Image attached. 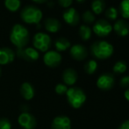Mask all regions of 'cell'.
Returning a JSON list of instances; mask_svg holds the SVG:
<instances>
[{
	"label": "cell",
	"instance_id": "obj_1",
	"mask_svg": "<svg viewBox=\"0 0 129 129\" xmlns=\"http://www.w3.org/2000/svg\"><path fill=\"white\" fill-rule=\"evenodd\" d=\"M30 40V33L26 26L21 24H15L10 33V41L18 49L26 48Z\"/></svg>",
	"mask_w": 129,
	"mask_h": 129
},
{
	"label": "cell",
	"instance_id": "obj_2",
	"mask_svg": "<svg viewBox=\"0 0 129 129\" xmlns=\"http://www.w3.org/2000/svg\"><path fill=\"white\" fill-rule=\"evenodd\" d=\"M20 19L23 22L29 25H38L41 21L43 13L39 7L35 5H26L20 11Z\"/></svg>",
	"mask_w": 129,
	"mask_h": 129
},
{
	"label": "cell",
	"instance_id": "obj_3",
	"mask_svg": "<svg viewBox=\"0 0 129 129\" xmlns=\"http://www.w3.org/2000/svg\"><path fill=\"white\" fill-rule=\"evenodd\" d=\"M114 48L111 43L105 41H98L90 46V53L99 60H106L112 55Z\"/></svg>",
	"mask_w": 129,
	"mask_h": 129
},
{
	"label": "cell",
	"instance_id": "obj_4",
	"mask_svg": "<svg viewBox=\"0 0 129 129\" xmlns=\"http://www.w3.org/2000/svg\"><path fill=\"white\" fill-rule=\"evenodd\" d=\"M66 98L69 105L74 109H79L86 101V94L79 87H70L66 92Z\"/></svg>",
	"mask_w": 129,
	"mask_h": 129
},
{
	"label": "cell",
	"instance_id": "obj_5",
	"mask_svg": "<svg viewBox=\"0 0 129 129\" xmlns=\"http://www.w3.org/2000/svg\"><path fill=\"white\" fill-rule=\"evenodd\" d=\"M52 45V39L50 35L45 33H37L33 38V46L36 50L46 53Z\"/></svg>",
	"mask_w": 129,
	"mask_h": 129
},
{
	"label": "cell",
	"instance_id": "obj_6",
	"mask_svg": "<svg viewBox=\"0 0 129 129\" xmlns=\"http://www.w3.org/2000/svg\"><path fill=\"white\" fill-rule=\"evenodd\" d=\"M92 31L99 37H105L112 33V26L110 24L108 20L101 19L96 21V23L93 26V28H92Z\"/></svg>",
	"mask_w": 129,
	"mask_h": 129
},
{
	"label": "cell",
	"instance_id": "obj_7",
	"mask_svg": "<svg viewBox=\"0 0 129 129\" xmlns=\"http://www.w3.org/2000/svg\"><path fill=\"white\" fill-rule=\"evenodd\" d=\"M115 84V78L114 76L111 73H103L98 77L97 80V86L101 90H110L113 88Z\"/></svg>",
	"mask_w": 129,
	"mask_h": 129
},
{
	"label": "cell",
	"instance_id": "obj_8",
	"mask_svg": "<svg viewBox=\"0 0 129 129\" xmlns=\"http://www.w3.org/2000/svg\"><path fill=\"white\" fill-rule=\"evenodd\" d=\"M61 54L55 50H48L43 56V61L45 65L49 68H56L61 63Z\"/></svg>",
	"mask_w": 129,
	"mask_h": 129
},
{
	"label": "cell",
	"instance_id": "obj_9",
	"mask_svg": "<svg viewBox=\"0 0 129 129\" xmlns=\"http://www.w3.org/2000/svg\"><path fill=\"white\" fill-rule=\"evenodd\" d=\"M17 55L19 58L25 60L26 61H30V62H34V61H37L40 57L39 51L36 50L34 47H26V48H19L16 52Z\"/></svg>",
	"mask_w": 129,
	"mask_h": 129
},
{
	"label": "cell",
	"instance_id": "obj_10",
	"mask_svg": "<svg viewBox=\"0 0 129 129\" xmlns=\"http://www.w3.org/2000/svg\"><path fill=\"white\" fill-rule=\"evenodd\" d=\"M18 122L23 129H34L37 126L35 117L29 112H21L18 118Z\"/></svg>",
	"mask_w": 129,
	"mask_h": 129
},
{
	"label": "cell",
	"instance_id": "obj_11",
	"mask_svg": "<svg viewBox=\"0 0 129 129\" xmlns=\"http://www.w3.org/2000/svg\"><path fill=\"white\" fill-rule=\"evenodd\" d=\"M62 19L68 25L71 26H76L80 21V15L75 8L70 7L63 12Z\"/></svg>",
	"mask_w": 129,
	"mask_h": 129
},
{
	"label": "cell",
	"instance_id": "obj_12",
	"mask_svg": "<svg viewBox=\"0 0 129 129\" xmlns=\"http://www.w3.org/2000/svg\"><path fill=\"white\" fill-rule=\"evenodd\" d=\"M70 54L76 61H83L88 55V50L83 45L75 44L70 47Z\"/></svg>",
	"mask_w": 129,
	"mask_h": 129
},
{
	"label": "cell",
	"instance_id": "obj_13",
	"mask_svg": "<svg viewBox=\"0 0 129 129\" xmlns=\"http://www.w3.org/2000/svg\"><path fill=\"white\" fill-rule=\"evenodd\" d=\"M51 129H71V120L66 115H58L53 119Z\"/></svg>",
	"mask_w": 129,
	"mask_h": 129
},
{
	"label": "cell",
	"instance_id": "obj_14",
	"mask_svg": "<svg viewBox=\"0 0 129 129\" xmlns=\"http://www.w3.org/2000/svg\"><path fill=\"white\" fill-rule=\"evenodd\" d=\"M61 78H62L63 83L65 85H67V86H73L77 81V72L74 69L68 68L63 70Z\"/></svg>",
	"mask_w": 129,
	"mask_h": 129
},
{
	"label": "cell",
	"instance_id": "obj_15",
	"mask_svg": "<svg viewBox=\"0 0 129 129\" xmlns=\"http://www.w3.org/2000/svg\"><path fill=\"white\" fill-rule=\"evenodd\" d=\"M15 59V52L10 48H0V65H7L12 63Z\"/></svg>",
	"mask_w": 129,
	"mask_h": 129
},
{
	"label": "cell",
	"instance_id": "obj_16",
	"mask_svg": "<svg viewBox=\"0 0 129 129\" xmlns=\"http://www.w3.org/2000/svg\"><path fill=\"white\" fill-rule=\"evenodd\" d=\"M112 30L121 37H126L129 34V24L124 19H118L112 26Z\"/></svg>",
	"mask_w": 129,
	"mask_h": 129
},
{
	"label": "cell",
	"instance_id": "obj_17",
	"mask_svg": "<svg viewBox=\"0 0 129 129\" xmlns=\"http://www.w3.org/2000/svg\"><path fill=\"white\" fill-rule=\"evenodd\" d=\"M19 91H20V95L22 96V98L26 100H31L34 99L35 95V89L32 83L28 82H25L21 84Z\"/></svg>",
	"mask_w": 129,
	"mask_h": 129
},
{
	"label": "cell",
	"instance_id": "obj_18",
	"mask_svg": "<svg viewBox=\"0 0 129 129\" xmlns=\"http://www.w3.org/2000/svg\"><path fill=\"white\" fill-rule=\"evenodd\" d=\"M44 26L48 33L54 34L60 31V29L61 28V24L55 18H48L44 21Z\"/></svg>",
	"mask_w": 129,
	"mask_h": 129
},
{
	"label": "cell",
	"instance_id": "obj_19",
	"mask_svg": "<svg viewBox=\"0 0 129 129\" xmlns=\"http://www.w3.org/2000/svg\"><path fill=\"white\" fill-rule=\"evenodd\" d=\"M54 47H55V49H56L55 51L60 53L68 50L69 48H70L71 45H70V42L68 39H66L64 37H61L55 40V41H54Z\"/></svg>",
	"mask_w": 129,
	"mask_h": 129
},
{
	"label": "cell",
	"instance_id": "obj_20",
	"mask_svg": "<svg viewBox=\"0 0 129 129\" xmlns=\"http://www.w3.org/2000/svg\"><path fill=\"white\" fill-rule=\"evenodd\" d=\"M5 7L11 12H16L21 7V0H5Z\"/></svg>",
	"mask_w": 129,
	"mask_h": 129
},
{
	"label": "cell",
	"instance_id": "obj_21",
	"mask_svg": "<svg viewBox=\"0 0 129 129\" xmlns=\"http://www.w3.org/2000/svg\"><path fill=\"white\" fill-rule=\"evenodd\" d=\"M105 7V0H93L91 3V12L96 15H99L104 12Z\"/></svg>",
	"mask_w": 129,
	"mask_h": 129
},
{
	"label": "cell",
	"instance_id": "obj_22",
	"mask_svg": "<svg viewBox=\"0 0 129 129\" xmlns=\"http://www.w3.org/2000/svg\"><path fill=\"white\" fill-rule=\"evenodd\" d=\"M78 34L79 36L83 41H86L90 39L92 34V30L90 29V26H88L87 25H82L79 27V30H78Z\"/></svg>",
	"mask_w": 129,
	"mask_h": 129
},
{
	"label": "cell",
	"instance_id": "obj_23",
	"mask_svg": "<svg viewBox=\"0 0 129 129\" xmlns=\"http://www.w3.org/2000/svg\"><path fill=\"white\" fill-rule=\"evenodd\" d=\"M118 12L120 13L122 18L129 19V0H122L120 2Z\"/></svg>",
	"mask_w": 129,
	"mask_h": 129
},
{
	"label": "cell",
	"instance_id": "obj_24",
	"mask_svg": "<svg viewBox=\"0 0 129 129\" xmlns=\"http://www.w3.org/2000/svg\"><path fill=\"white\" fill-rule=\"evenodd\" d=\"M98 70V62L96 60H89L84 64V71L88 75H93Z\"/></svg>",
	"mask_w": 129,
	"mask_h": 129
},
{
	"label": "cell",
	"instance_id": "obj_25",
	"mask_svg": "<svg viewBox=\"0 0 129 129\" xmlns=\"http://www.w3.org/2000/svg\"><path fill=\"white\" fill-rule=\"evenodd\" d=\"M127 70V64L125 61H119L113 65L112 70L115 74L120 75V74H124Z\"/></svg>",
	"mask_w": 129,
	"mask_h": 129
},
{
	"label": "cell",
	"instance_id": "obj_26",
	"mask_svg": "<svg viewBox=\"0 0 129 129\" xmlns=\"http://www.w3.org/2000/svg\"><path fill=\"white\" fill-rule=\"evenodd\" d=\"M83 22H85L86 24H91L95 21V14L91 12V11H85L82 15Z\"/></svg>",
	"mask_w": 129,
	"mask_h": 129
},
{
	"label": "cell",
	"instance_id": "obj_27",
	"mask_svg": "<svg viewBox=\"0 0 129 129\" xmlns=\"http://www.w3.org/2000/svg\"><path fill=\"white\" fill-rule=\"evenodd\" d=\"M118 15H119V12L114 7H110L105 12V17L108 19H110V20H115V19H117Z\"/></svg>",
	"mask_w": 129,
	"mask_h": 129
},
{
	"label": "cell",
	"instance_id": "obj_28",
	"mask_svg": "<svg viewBox=\"0 0 129 129\" xmlns=\"http://www.w3.org/2000/svg\"><path fill=\"white\" fill-rule=\"evenodd\" d=\"M68 86L65 85L64 83H57L54 87V91L57 95H65L68 90Z\"/></svg>",
	"mask_w": 129,
	"mask_h": 129
},
{
	"label": "cell",
	"instance_id": "obj_29",
	"mask_svg": "<svg viewBox=\"0 0 129 129\" xmlns=\"http://www.w3.org/2000/svg\"><path fill=\"white\" fill-rule=\"evenodd\" d=\"M0 129H12V123L6 118H0Z\"/></svg>",
	"mask_w": 129,
	"mask_h": 129
},
{
	"label": "cell",
	"instance_id": "obj_30",
	"mask_svg": "<svg viewBox=\"0 0 129 129\" xmlns=\"http://www.w3.org/2000/svg\"><path fill=\"white\" fill-rule=\"evenodd\" d=\"M119 85L121 88H129V76H124L123 77H121L119 81Z\"/></svg>",
	"mask_w": 129,
	"mask_h": 129
},
{
	"label": "cell",
	"instance_id": "obj_31",
	"mask_svg": "<svg viewBox=\"0 0 129 129\" xmlns=\"http://www.w3.org/2000/svg\"><path fill=\"white\" fill-rule=\"evenodd\" d=\"M74 0H58V4L60 6L63 7V8H70V5H72Z\"/></svg>",
	"mask_w": 129,
	"mask_h": 129
},
{
	"label": "cell",
	"instance_id": "obj_32",
	"mask_svg": "<svg viewBox=\"0 0 129 129\" xmlns=\"http://www.w3.org/2000/svg\"><path fill=\"white\" fill-rule=\"evenodd\" d=\"M118 129H129V119L123 121Z\"/></svg>",
	"mask_w": 129,
	"mask_h": 129
},
{
	"label": "cell",
	"instance_id": "obj_33",
	"mask_svg": "<svg viewBox=\"0 0 129 129\" xmlns=\"http://www.w3.org/2000/svg\"><path fill=\"white\" fill-rule=\"evenodd\" d=\"M20 111L22 112H29V106L27 105H22L20 106Z\"/></svg>",
	"mask_w": 129,
	"mask_h": 129
},
{
	"label": "cell",
	"instance_id": "obj_34",
	"mask_svg": "<svg viewBox=\"0 0 129 129\" xmlns=\"http://www.w3.org/2000/svg\"><path fill=\"white\" fill-rule=\"evenodd\" d=\"M124 97H125V99H126V100L129 102V88L126 89V90H125V92H124Z\"/></svg>",
	"mask_w": 129,
	"mask_h": 129
},
{
	"label": "cell",
	"instance_id": "obj_35",
	"mask_svg": "<svg viewBox=\"0 0 129 129\" xmlns=\"http://www.w3.org/2000/svg\"><path fill=\"white\" fill-rule=\"evenodd\" d=\"M32 1L36 4H43V3H45V2L48 1V0H32Z\"/></svg>",
	"mask_w": 129,
	"mask_h": 129
},
{
	"label": "cell",
	"instance_id": "obj_36",
	"mask_svg": "<svg viewBox=\"0 0 129 129\" xmlns=\"http://www.w3.org/2000/svg\"><path fill=\"white\" fill-rule=\"evenodd\" d=\"M54 5V3H52V2H51V3H48V7H53V6H54V5Z\"/></svg>",
	"mask_w": 129,
	"mask_h": 129
},
{
	"label": "cell",
	"instance_id": "obj_37",
	"mask_svg": "<svg viewBox=\"0 0 129 129\" xmlns=\"http://www.w3.org/2000/svg\"><path fill=\"white\" fill-rule=\"evenodd\" d=\"M76 1H77V3H83V2H84L85 0H76Z\"/></svg>",
	"mask_w": 129,
	"mask_h": 129
},
{
	"label": "cell",
	"instance_id": "obj_38",
	"mask_svg": "<svg viewBox=\"0 0 129 129\" xmlns=\"http://www.w3.org/2000/svg\"><path fill=\"white\" fill-rule=\"evenodd\" d=\"M1 74H2V69H1V67H0V77H1Z\"/></svg>",
	"mask_w": 129,
	"mask_h": 129
}]
</instances>
